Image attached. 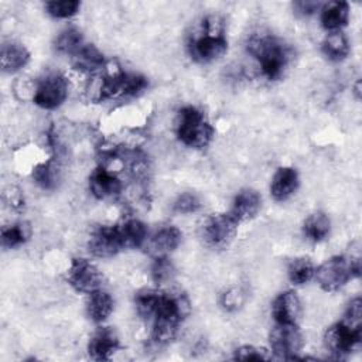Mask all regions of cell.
Masks as SVG:
<instances>
[{
  "label": "cell",
  "mask_w": 362,
  "mask_h": 362,
  "mask_svg": "<svg viewBox=\"0 0 362 362\" xmlns=\"http://www.w3.org/2000/svg\"><path fill=\"white\" fill-rule=\"evenodd\" d=\"M30 238V226L27 223H13L1 229V245L13 249L23 245Z\"/></svg>",
  "instance_id": "f1b7e54d"
},
{
  "label": "cell",
  "mask_w": 362,
  "mask_h": 362,
  "mask_svg": "<svg viewBox=\"0 0 362 362\" xmlns=\"http://www.w3.org/2000/svg\"><path fill=\"white\" fill-rule=\"evenodd\" d=\"M322 52L328 59L335 62L345 59L349 54V42L346 35L341 30L329 31L322 41Z\"/></svg>",
  "instance_id": "603a6c76"
},
{
  "label": "cell",
  "mask_w": 362,
  "mask_h": 362,
  "mask_svg": "<svg viewBox=\"0 0 362 362\" xmlns=\"http://www.w3.org/2000/svg\"><path fill=\"white\" fill-rule=\"evenodd\" d=\"M188 301L180 293H163L154 317L151 318V339L157 345L170 344L188 314Z\"/></svg>",
  "instance_id": "6da1fadb"
},
{
  "label": "cell",
  "mask_w": 362,
  "mask_h": 362,
  "mask_svg": "<svg viewBox=\"0 0 362 362\" xmlns=\"http://www.w3.org/2000/svg\"><path fill=\"white\" fill-rule=\"evenodd\" d=\"M120 348L119 337L110 327L98 328L89 339L88 354L93 361H109Z\"/></svg>",
  "instance_id": "4fadbf2b"
},
{
  "label": "cell",
  "mask_w": 362,
  "mask_h": 362,
  "mask_svg": "<svg viewBox=\"0 0 362 362\" xmlns=\"http://www.w3.org/2000/svg\"><path fill=\"white\" fill-rule=\"evenodd\" d=\"M83 45H85V41H83L82 33L72 27L59 33V35L55 40L57 51L65 55L75 57Z\"/></svg>",
  "instance_id": "d4e9b609"
},
{
  "label": "cell",
  "mask_w": 362,
  "mask_h": 362,
  "mask_svg": "<svg viewBox=\"0 0 362 362\" xmlns=\"http://www.w3.org/2000/svg\"><path fill=\"white\" fill-rule=\"evenodd\" d=\"M173 274H174V267L167 256L154 259V264L151 267V277L157 284L167 283L173 277Z\"/></svg>",
  "instance_id": "1f68e13d"
},
{
  "label": "cell",
  "mask_w": 362,
  "mask_h": 362,
  "mask_svg": "<svg viewBox=\"0 0 362 362\" xmlns=\"http://www.w3.org/2000/svg\"><path fill=\"white\" fill-rule=\"evenodd\" d=\"M235 359L240 361H269L273 356L264 348H257L253 345H243L235 351Z\"/></svg>",
  "instance_id": "d6a6232c"
},
{
  "label": "cell",
  "mask_w": 362,
  "mask_h": 362,
  "mask_svg": "<svg viewBox=\"0 0 362 362\" xmlns=\"http://www.w3.org/2000/svg\"><path fill=\"white\" fill-rule=\"evenodd\" d=\"M293 7H294V10H296V13H298V14H301V16H311V14H314L315 11H318V10H321V7H322V4L320 3V1H296L294 4H293Z\"/></svg>",
  "instance_id": "d590c367"
},
{
  "label": "cell",
  "mask_w": 362,
  "mask_h": 362,
  "mask_svg": "<svg viewBox=\"0 0 362 362\" xmlns=\"http://www.w3.org/2000/svg\"><path fill=\"white\" fill-rule=\"evenodd\" d=\"M204 31L201 35L189 41V54L198 62H211L221 58L228 49V41L223 35L222 21L218 17H206L204 20Z\"/></svg>",
  "instance_id": "277c9868"
},
{
  "label": "cell",
  "mask_w": 362,
  "mask_h": 362,
  "mask_svg": "<svg viewBox=\"0 0 362 362\" xmlns=\"http://www.w3.org/2000/svg\"><path fill=\"white\" fill-rule=\"evenodd\" d=\"M116 226L124 249H136L144 245L147 239V228L141 221L127 219Z\"/></svg>",
  "instance_id": "44dd1931"
},
{
  "label": "cell",
  "mask_w": 362,
  "mask_h": 362,
  "mask_svg": "<svg viewBox=\"0 0 362 362\" xmlns=\"http://www.w3.org/2000/svg\"><path fill=\"white\" fill-rule=\"evenodd\" d=\"M238 225L239 221L230 211L211 215L202 225V239L211 247L223 249L233 240Z\"/></svg>",
  "instance_id": "ba28073f"
},
{
  "label": "cell",
  "mask_w": 362,
  "mask_h": 362,
  "mask_svg": "<svg viewBox=\"0 0 362 362\" xmlns=\"http://www.w3.org/2000/svg\"><path fill=\"white\" fill-rule=\"evenodd\" d=\"M201 208V201L194 192L181 194L174 202V211L178 214H192Z\"/></svg>",
  "instance_id": "836d02e7"
},
{
  "label": "cell",
  "mask_w": 362,
  "mask_h": 362,
  "mask_svg": "<svg viewBox=\"0 0 362 362\" xmlns=\"http://www.w3.org/2000/svg\"><path fill=\"white\" fill-rule=\"evenodd\" d=\"M81 3L76 0H62V1H48L45 8L48 14L55 18H68L78 13Z\"/></svg>",
  "instance_id": "4dcf8cb0"
},
{
  "label": "cell",
  "mask_w": 362,
  "mask_h": 362,
  "mask_svg": "<svg viewBox=\"0 0 362 362\" xmlns=\"http://www.w3.org/2000/svg\"><path fill=\"white\" fill-rule=\"evenodd\" d=\"M331 222L328 216L322 212H314L311 214L303 225V232L307 239L311 242H321L329 235Z\"/></svg>",
  "instance_id": "cb8c5ba5"
},
{
  "label": "cell",
  "mask_w": 362,
  "mask_h": 362,
  "mask_svg": "<svg viewBox=\"0 0 362 362\" xmlns=\"http://www.w3.org/2000/svg\"><path fill=\"white\" fill-rule=\"evenodd\" d=\"M315 267L308 257L293 259L288 264V279L293 284H304L314 277Z\"/></svg>",
  "instance_id": "4316f807"
},
{
  "label": "cell",
  "mask_w": 362,
  "mask_h": 362,
  "mask_svg": "<svg viewBox=\"0 0 362 362\" xmlns=\"http://www.w3.org/2000/svg\"><path fill=\"white\" fill-rule=\"evenodd\" d=\"M160 297H161V291L157 290H143L139 291L136 294V310L137 314L146 320V321H151V318L154 317L158 303H160Z\"/></svg>",
  "instance_id": "484cf974"
},
{
  "label": "cell",
  "mask_w": 362,
  "mask_h": 362,
  "mask_svg": "<svg viewBox=\"0 0 362 362\" xmlns=\"http://www.w3.org/2000/svg\"><path fill=\"white\" fill-rule=\"evenodd\" d=\"M362 341V317L352 311L345 313L344 318L331 325L324 335L325 348L334 355V358L341 359L356 351Z\"/></svg>",
  "instance_id": "3957f363"
},
{
  "label": "cell",
  "mask_w": 362,
  "mask_h": 362,
  "mask_svg": "<svg viewBox=\"0 0 362 362\" xmlns=\"http://www.w3.org/2000/svg\"><path fill=\"white\" fill-rule=\"evenodd\" d=\"M28 61H30V52L23 44L10 41L1 45L0 62H1V69L4 72H8V74L17 72L21 68H24L28 64Z\"/></svg>",
  "instance_id": "d6986e66"
},
{
  "label": "cell",
  "mask_w": 362,
  "mask_h": 362,
  "mask_svg": "<svg viewBox=\"0 0 362 362\" xmlns=\"http://www.w3.org/2000/svg\"><path fill=\"white\" fill-rule=\"evenodd\" d=\"M304 339L297 324H276L270 332L272 351L281 359H297Z\"/></svg>",
  "instance_id": "9c48e42d"
},
{
  "label": "cell",
  "mask_w": 362,
  "mask_h": 362,
  "mask_svg": "<svg viewBox=\"0 0 362 362\" xmlns=\"http://www.w3.org/2000/svg\"><path fill=\"white\" fill-rule=\"evenodd\" d=\"M112 311H113V298L109 293L100 288L89 294L86 313L92 321L103 322L112 314Z\"/></svg>",
  "instance_id": "7402d4cb"
},
{
  "label": "cell",
  "mask_w": 362,
  "mask_h": 362,
  "mask_svg": "<svg viewBox=\"0 0 362 362\" xmlns=\"http://www.w3.org/2000/svg\"><path fill=\"white\" fill-rule=\"evenodd\" d=\"M66 279L76 291L86 294L100 290L103 284V274L99 272V269L82 257L72 259Z\"/></svg>",
  "instance_id": "8fae6325"
},
{
  "label": "cell",
  "mask_w": 362,
  "mask_h": 362,
  "mask_svg": "<svg viewBox=\"0 0 362 362\" xmlns=\"http://www.w3.org/2000/svg\"><path fill=\"white\" fill-rule=\"evenodd\" d=\"M359 259L334 256L315 269V280L324 291H337L351 279L359 276Z\"/></svg>",
  "instance_id": "8992f818"
},
{
  "label": "cell",
  "mask_w": 362,
  "mask_h": 362,
  "mask_svg": "<svg viewBox=\"0 0 362 362\" xmlns=\"http://www.w3.org/2000/svg\"><path fill=\"white\" fill-rule=\"evenodd\" d=\"M89 252L96 257H112L124 250L117 226H99L88 242Z\"/></svg>",
  "instance_id": "7c38bea8"
},
{
  "label": "cell",
  "mask_w": 362,
  "mask_h": 362,
  "mask_svg": "<svg viewBox=\"0 0 362 362\" xmlns=\"http://www.w3.org/2000/svg\"><path fill=\"white\" fill-rule=\"evenodd\" d=\"M221 303L226 310H235L242 304V294L238 288H230L222 296Z\"/></svg>",
  "instance_id": "e575fe53"
},
{
  "label": "cell",
  "mask_w": 362,
  "mask_h": 362,
  "mask_svg": "<svg viewBox=\"0 0 362 362\" xmlns=\"http://www.w3.org/2000/svg\"><path fill=\"white\" fill-rule=\"evenodd\" d=\"M262 208V197L252 188L240 189L232 202L230 212L239 222L253 219Z\"/></svg>",
  "instance_id": "e0dca14e"
},
{
  "label": "cell",
  "mask_w": 362,
  "mask_h": 362,
  "mask_svg": "<svg viewBox=\"0 0 362 362\" xmlns=\"http://www.w3.org/2000/svg\"><path fill=\"white\" fill-rule=\"evenodd\" d=\"M182 233L175 226H164L158 229L153 236L146 239L144 245L150 256L154 259L165 257L168 253L175 250L181 243Z\"/></svg>",
  "instance_id": "5bb4252c"
},
{
  "label": "cell",
  "mask_w": 362,
  "mask_h": 362,
  "mask_svg": "<svg viewBox=\"0 0 362 362\" xmlns=\"http://www.w3.org/2000/svg\"><path fill=\"white\" fill-rule=\"evenodd\" d=\"M349 7L345 1H329L321 7V24L325 30L338 31L346 25Z\"/></svg>",
  "instance_id": "ffe728a7"
},
{
  "label": "cell",
  "mask_w": 362,
  "mask_h": 362,
  "mask_svg": "<svg viewBox=\"0 0 362 362\" xmlns=\"http://www.w3.org/2000/svg\"><path fill=\"white\" fill-rule=\"evenodd\" d=\"M74 58L76 66L85 71H96L103 66V55L92 44H85Z\"/></svg>",
  "instance_id": "83f0119b"
},
{
  "label": "cell",
  "mask_w": 362,
  "mask_h": 362,
  "mask_svg": "<svg viewBox=\"0 0 362 362\" xmlns=\"http://www.w3.org/2000/svg\"><path fill=\"white\" fill-rule=\"evenodd\" d=\"M247 49L256 58L262 74L269 81H276L283 75L291 57L290 47L272 34L253 37L249 41Z\"/></svg>",
  "instance_id": "7a4b0ae2"
},
{
  "label": "cell",
  "mask_w": 362,
  "mask_h": 362,
  "mask_svg": "<svg viewBox=\"0 0 362 362\" xmlns=\"http://www.w3.org/2000/svg\"><path fill=\"white\" fill-rule=\"evenodd\" d=\"M300 313V298L294 291L280 293L273 301L272 315L276 324H297Z\"/></svg>",
  "instance_id": "9a60e30c"
},
{
  "label": "cell",
  "mask_w": 362,
  "mask_h": 362,
  "mask_svg": "<svg viewBox=\"0 0 362 362\" xmlns=\"http://www.w3.org/2000/svg\"><path fill=\"white\" fill-rule=\"evenodd\" d=\"M89 188L98 199H107L117 195L122 189V181L103 165L93 170L89 177Z\"/></svg>",
  "instance_id": "2e32d148"
},
{
  "label": "cell",
  "mask_w": 362,
  "mask_h": 362,
  "mask_svg": "<svg viewBox=\"0 0 362 362\" xmlns=\"http://www.w3.org/2000/svg\"><path fill=\"white\" fill-rule=\"evenodd\" d=\"M148 86L147 79L139 74L116 72L102 78L98 99H110L119 96H136Z\"/></svg>",
  "instance_id": "52a82bcc"
},
{
  "label": "cell",
  "mask_w": 362,
  "mask_h": 362,
  "mask_svg": "<svg viewBox=\"0 0 362 362\" xmlns=\"http://www.w3.org/2000/svg\"><path fill=\"white\" fill-rule=\"evenodd\" d=\"M66 96L68 81L64 75L52 72L40 79L33 100L42 109H55L65 102Z\"/></svg>",
  "instance_id": "30bf717a"
},
{
  "label": "cell",
  "mask_w": 362,
  "mask_h": 362,
  "mask_svg": "<svg viewBox=\"0 0 362 362\" xmlns=\"http://www.w3.org/2000/svg\"><path fill=\"white\" fill-rule=\"evenodd\" d=\"M177 136L188 147L205 148L214 137V127L199 109L187 106L178 112Z\"/></svg>",
  "instance_id": "5b68a950"
},
{
  "label": "cell",
  "mask_w": 362,
  "mask_h": 362,
  "mask_svg": "<svg viewBox=\"0 0 362 362\" xmlns=\"http://www.w3.org/2000/svg\"><path fill=\"white\" fill-rule=\"evenodd\" d=\"M298 174L291 167H280L272 180L270 192L276 201H286L298 188Z\"/></svg>",
  "instance_id": "ac0fdd59"
},
{
  "label": "cell",
  "mask_w": 362,
  "mask_h": 362,
  "mask_svg": "<svg viewBox=\"0 0 362 362\" xmlns=\"http://www.w3.org/2000/svg\"><path fill=\"white\" fill-rule=\"evenodd\" d=\"M34 181L44 189H52L57 185L58 180V168L52 160L41 163L35 165L33 170Z\"/></svg>",
  "instance_id": "f546056e"
}]
</instances>
